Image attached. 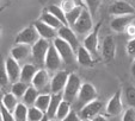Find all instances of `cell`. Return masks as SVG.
I'll return each instance as SVG.
<instances>
[{"mask_svg":"<svg viewBox=\"0 0 135 121\" xmlns=\"http://www.w3.org/2000/svg\"><path fill=\"white\" fill-rule=\"evenodd\" d=\"M81 86H83V83H81V80H80L79 76L74 73L69 74L67 84L64 89V93H62L64 100L67 101V102H69L71 104H73L74 102H75L78 95H79V91H80V89H81Z\"/></svg>","mask_w":135,"mask_h":121,"instance_id":"obj_1","label":"cell"},{"mask_svg":"<svg viewBox=\"0 0 135 121\" xmlns=\"http://www.w3.org/2000/svg\"><path fill=\"white\" fill-rule=\"evenodd\" d=\"M72 29L76 32V35L79 36H87L90 32H92V30L94 29L93 15L90 13V11L87 8H84V11L81 12V14L75 21V24L72 26Z\"/></svg>","mask_w":135,"mask_h":121,"instance_id":"obj_2","label":"cell"},{"mask_svg":"<svg viewBox=\"0 0 135 121\" xmlns=\"http://www.w3.org/2000/svg\"><path fill=\"white\" fill-rule=\"evenodd\" d=\"M97 97H98V93L93 84L89 83V82L83 83L81 89H80V91H79V95H78L75 102H74L76 109L80 111V109L84 106H86L87 103H90V102H92V101H94V100H97Z\"/></svg>","mask_w":135,"mask_h":121,"instance_id":"obj_3","label":"cell"},{"mask_svg":"<svg viewBox=\"0 0 135 121\" xmlns=\"http://www.w3.org/2000/svg\"><path fill=\"white\" fill-rule=\"evenodd\" d=\"M55 49L57 50L59 55L61 56L64 63L66 64H72L74 60H76V51L69 45L67 42L61 39L60 37H56L55 39L51 42Z\"/></svg>","mask_w":135,"mask_h":121,"instance_id":"obj_4","label":"cell"},{"mask_svg":"<svg viewBox=\"0 0 135 121\" xmlns=\"http://www.w3.org/2000/svg\"><path fill=\"white\" fill-rule=\"evenodd\" d=\"M51 43L49 40L43 39V38H40V39L31 46V56H32V59L35 60L36 64H40V65H44V59H46V56L48 53V50L50 48Z\"/></svg>","mask_w":135,"mask_h":121,"instance_id":"obj_5","label":"cell"},{"mask_svg":"<svg viewBox=\"0 0 135 121\" xmlns=\"http://www.w3.org/2000/svg\"><path fill=\"white\" fill-rule=\"evenodd\" d=\"M102 23H99L97 26H94L92 32H90L87 36H85L83 40V46L96 58L98 56V46H99V30Z\"/></svg>","mask_w":135,"mask_h":121,"instance_id":"obj_6","label":"cell"},{"mask_svg":"<svg viewBox=\"0 0 135 121\" xmlns=\"http://www.w3.org/2000/svg\"><path fill=\"white\" fill-rule=\"evenodd\" d=\"M41 37L38 35L37 30L35 29V26L30 25L18 32V35L16 36L15 42L16 44H25V45L32 46Z\"/></svg>","mask_w":135,"mask_h":121,"instance_id":"obj_7","label":"cell"},{"mask_svg":"<svg viewBox=\"0 0 135 121\" xmlns=\"http://www.w3.org/2000/svg\"><path fill=\"white\" fill-rule=\"evenodd\" d=\"M64 60H62L61 56L59 55L57 50L55 49V46L53 45L51 43L50 48L48 50V53L46 56V59H44V68L47 69L48 71H53V73H56L59 71L60 68H61Z\"/></svg>","mask_w":135,"mask_h":121,"instance_id":"obj_8","label":"cell"},{"mask_svg":"<svg viewBox=\"0 0 135 121\" xmlns=\"http://www.w3.org/2000/svg\"><path fill=\"white\" fill-rule=\"evenodd\" d=\"M103 109V102L100 100H94L86 106H84L79 111V115L81 120H93L97 115H99Z\"/></svg>","mask_w":135,"mask_h":121,"instance_id":"obj_9","label":"cell"},{"mask_svg":"<svg viewBox=\"0 0 135 121\" xmlns=\"http://www.w3.org/2000/svg\"><path fill=\"white\" fill-rule=\"evenodd\" d=\"M69 74L65 70H59L54 74V76L51 77L50 82V91L51 94H62L64 89L67 84Z\"/></svg>","mask_w":135,"mask_h":121,"instance_id":"obj_10","label":"cell"},{"mask_svg":"<svg viewBox=\"0 0 135 121\" xmlns=\"http://www.w3.org/2000/svg\"><path fill=\"white\" fill-rule=\"evenodd\" d=\"M57 37H60L61 39H64L65 42H67L75 51L79 49V46H80L79 38H78L76 32L71 28V26L62 25L61 28L57 30Z\"/></svg>","mask_w":135,"mask_h":121,"instance_id":"obj_11","label":"cell"},{"mask_svg":"<svg viewBox=\"0 0 135 121\" xmlns=\"http://www.w3.org/2000/svg\"><path fill=\"white\" fill-rule=\"evenodd\" d=\"M108 115L110 116H117L123 111V101H122V90H117L114 95L110 97L109 102L105 107Z\"/></svg>","mask_w":135,"mask_h":121,"instance_id":"obj_12","label":"cell"},{"mask_svg":"<svg viewBox=\"0 0 135 121\" xmlns=\"http://www.w3.org/2000/svg\"><path fill=\"white\" fill-rule=\"evenodd\" d=\"M109 13L114 17L118 15H128V14H135V8L130 5L129 3L124 0H116L110 5Z\"/></svg>","mask_w":135,"mask_h":121,"instance_id":"obj_13","label":"cell"},{"mask_svg":"<svg viewBox=\"0 0 135 121\" xmlns=\"http://www.w3.org/2000/svg\"><path fill=\"white\" fill-rule=\"evenodd\" d=\"M5 69L7 73L8 77H10L11 83H15L21 81V74H22V67L19 64L18 60H16L15 58H12L11 56H8L5 59Z\"/></svg>","mask_w":135,"mask_h":121,"instance_id":"obj_14","label":"cell"},{"mask_svg":"<svg viewBox=\"0 0 135 121\" xmlns=\"http://www.w3.org/2000/svg\"><path fill=\"white\" fill-rule=\"evenodd\" d=\"M50 82H51V78H50V75H49V71L46 68H41V69H38L37 73H36L31 86H33L40 91H42L48 86L50 87Z\"/></svg>","mask_w":135,"mask_h":121,"instance_id":"obj_15","label":"cell"},{"mask_svg":"<svg viewBox=\"0 0 135 121\" xmlns=\"http://www.w3.org/2000/svg\"><path fill=\"white\" fill-rule=\"evenodd\" d=\"M135 20V14H128V15H118V17H114L111 20L110 26L111 30L115 32H126L127 28Z\"/></svg>","mask_w":135,"mask_h":121,"instance_id":"obj_16","label":"cell"},{"mask_svg":"<svg viewBox=\"0 0 135 121\" xmlns=\"http://www.w3.org/2000/svg\"><path fill=\"white\" fill-rule=\"evenodd\" d=\"M32 25L35 26V29L37 30L40 37L43 38V39H47V40L50 42V40H54L56 37H57V30H55L54 28L49 26L48 24L41 21L40 19L36 20V21H33Z\"/></svg>","mask_w":135,"mask_h":121,"instance_id":"obj_17","label":"cell"},{"mask_svg":"<svg viewBox=\"0 0 135 121\" xmlns=\"http://www.w3.org/2000/svg\"><path fill=\"white\" fill-rule=\"evenodd\" d=\"M102 56L105 60L110 62L116 56V43L114 36H107L102 43Z\"/></svg>","mask_w":135,"mask_h":121,"instance_id":"obj_18","label":"cell"},{"mask_svg":"<svg viewBox=\"0 0 135 121\" xmlns=\"http://www.w3.org/2000/svg\"><path fill=\"white\" fill-rule=\"evenodd\" d=\"M10 56L18 62L25 60L31 56V46L25 44H16L10 50Z\"/></svg>","mask_w":135,"mask_h":121,"instance_id":"obj_19","label":"cell"},{"mask_svg":"<svg viewBox=\"0 0 135 121\" xmlns=\"http://www.w3.org/2000/svg\"><path fill=\"white\" fill-rule=\"evenodd\" d=\"M37 67L33 63H25L22 67V74H21V81L26 84H31L32 80L37 73Z\"/></svg>","mask_w":135,"mask_h":121,"instance_id":"obj_20","label":"cell"},{"mask_svg":"<svg viewBox=\"0 0 135 121\" xmlns=\"http://www.w3.org/2000/svg\"><path fill=\"white\" fill-rule=\"evenodd\" d=\"M76 62L83 67H92L94 63V58L83 45L76 50Z\"/></svg>","mask_w":135,"mask_h":121,"instance_id":"obj_21","label":"cell"},{"mask_svg":"<svg viewBox=\"0 0 135 121\" xmlns=\"http://www.w3.org/2000/svg\"><path fill=\"white\" fill-rule=\"evenodd\" d=\"M64 101V95L62 94H51V100H50V104L48 107L46 115L49 119H55L56 118V113L59 109L61 102Z\"/></svg>","mask_w":135,"mask_h":121,"instance_id":"obj_22","label":"cell"},{"mask_svg":"<svg viewBox=\"0 0 135 121\" xmlns=\"http://www.w3.org/2000/svg\"><path fill=\"white\" fill-rule=\"evenodd\" d=\"M40 94H41V91L38 90V89H36L33 86H29L26 93L24 94V96L22 97V102H23L24 104H26L28 107H32L33 104H35L37 97L40 96Z\"/></svg>","mask_w":135,"mask_h":121,"instance_id":"obj_23","label":"cell"},{"mask_svg":"<svg viewBox=\"0 0 135 121\" xmlns=\"http://www.w3.org/2000/svg\"><path fill=\"white\" fill-rule=\"evenodd\" d=\"M18 100H19V98L16 95H13L11 91H6V93H4V96H3V98H1V104H3L7 111L13 113V111H15L16 107L19 103Z\"/></svg>","mask_w":135,"mask_h":121,"instance_id":"obj_24","label":"cell"},{"mask_svg":"<svg viewBox=\"0 0 135 121\" xmlns=\"http://www.w3.org/2000/svg\"><path fill=\"white\" fill-rule=\"evenodd\" d=\"M40 20H41V21H43V23H46V24H48L49 26L54 28L55 30H59V29L64 25V24H62L54 14H51L48 10H46L43 13H42L41 17H40Z\"/></svg>","mask_w":135,"mask_h":121,"instance_id":"obj_25","label":"cell"},{"mask_svg":"<svg viewBox=\"0 0 135 121\" xmlns=\"http://www.w3.org/2000/svg\"><path fill=\"white\" fill-rule=\"evenodd\" d=\"M50 100H51V94L41 93L40 96L37 97V100H36V102H35L33 106H35L36 108L41 109V111L44 112V113H47L48 107H49V104H50Z\"/></svg>","mask_w":135,"mask_h":121,"instance_id":"obj_26","label":"cell"},{"mask_svg":"<svg viewBox=\"0 0 135 121\" xmlns=\"http://www.w3.org/2000/svg\"><path fill=\"white\" fill-rule=\"evenodd\" d=\"M29 86H31V84H26V83H24V82H22V81H18V82L12 83V86H11V88H10V91L13 95L17 96L18 98H22L24 96V94L26 93V90H28Z\"/></svg>","mask_w":135,"mask_h":121,"instance_id":"obj_27","label":"cell"},{"mask_svg":"<svg viewBox=\"0 0 135 121\" xmlns=\"http://www.w3.org/2000/svg\"><path fill=\"white\" fill-rule=\"evenodd\" d=\"M28 112L29 107L24 104L23 102H19L16 109L13 111V116L16 121H28Z\"/></svg>","mask_w":135,"mask_h":121,"instance_id":"obj_28","label":"cell"},{"mask_svg":"<svg viewBox=\"0 0 135 121\" xmlns=\"http://www.w3.org/2000/svg\"><path fill=\"white\" fill-rule=\"evenodd\" d=\"M85 7H81V6H76L75 8H73L72 11H69L68 13H66V19H67V24L68 26H73L75 24V21L78 20V18L80 17L81 12L84 11Z\"/></svg>","mask_w":135,"mask_h":121,"instance_id":"obj_29","label":"cell"},{"mask_svg":"<svg viewBox=\"0 0 135 121\" xmlns=\"http://www.w3.org/2000/svg\"><path fill=\"white\" fill-rule=\"evenodd\" d=\"M10 86H12V83H11L10 77H8L7 73H6L5 65H0V89L4 93H6L5 90H7Z\"/></svg>","mask_w":135,"mask_h":121,"instance_id":"obj_30","label":"cell"},{"mask_svg":"<svg viewBox=\"0 0 135 121\" xmlns=\"http://www.w3.org/2000/svg\"><path fill=\"white\" fill-rule=\"evenodd\" d=\"M71 111H72V104L69 103V102H67V101L64 100L61 102V104H60L59 109H57V113H56L55 119H57L59 121L64 120V119L71 113Z\"/></svg>","mask_w":135,"mask_h":121,"instance_id":"obj_31","label":"cell"},{"mask_svg":"<svg viewBox=\"0 0 135 121\" xmlns=\"http://www.w3.org/2000/svg\"><path fill=\"white\" fill-rule=\"evenodd\" d=\"M47 10H48L49 12L51 13V14L55 15V17L57 18V19H59L60 21L64 24V25H68V24H67V19H66V13L62 11V8L60 7V6H57V5H50L48 8H47Z\"/></svg>","mask_w":135,"mask_h":121,"instance_id":"obj_32","label":"cell"},{"mask_svg":"<svg viewBox=\"0 0 135 121\" xmlns=\"http://www.w3.org/2000/svg\"><path fill=\"white\" fill-rule=\"evenodd\" d=\"M46 116V113L42 112L41 109L36 108L35 106L29 107L28 112V121H41Z\"/></svg>","mask_w":135,"mask_h":121,"instance_id":"obj_33","label":"cell"},{"mask_svg":"<svg viewBox=\"0 0 135 121\" xmlns=\"http://www.w3.org/2000/svg\"><path fill=\"white\" fill-rule=\"evenodd\" d=\"M124 96L127 100V103L129 107H134L135 108V87L129 84L124 88Z\"/></svg>","mask_w":135,"mask_h":121,"instance_id":"obj_34","label":"cell"},{"mask_svg":"<svg viewBox=\"0 0 135 121\" xmlns=\"http://www.w3.org/2000/svg\"><path fill=\"white\" fill-rule=\"evenodd\" d=\"M85 1V5H86V8L90 11L92 15L96 14V12L98 11L99 6L102 5V1L103 0H84Z\"/></svg>","mask_w":135,"mask_h":121,"instance_id":"obj_35","label":"cell"},{"mask_svg":"<svg viewBox=\"0 0 135 121\" xmlns=\"http://www.w3.org/2000/svg\"><path fill=\"white\" fill-rule=\"evenodd\" d=\"M76 4L74 3L73 0H61V3H60V7L62 8L65 13H68L69 11H72L73 8L76 7Z\"/></svg>","mask_w":135,"mask_h":121,"instance_id":"obj_36","label":"cell"},{"mask_svg":"<svg viewBox=\"0 0 135 121\" xmlns=\"http://www.w3.org/2000/svg\"><path fill=\"white\" fill-rule=\"evenodd\" d=\"M122 121H135V108L129 107L124 111L122 115Z\"/></svg>","mask_w":135,"mask_h":121,"instance_id":"obj_37","label":"cell"},{"mask_svg":"<svg viewBox=\"0 0 135 121\" xmlns=\"http://www.w3.org/2000/svg\"><path fill=\"white\" fill-rule=\"evenodd\" d=\"M126 51H127V53L130 57H133V58L135 57V37L130 38V39L128 40L127 45H126Z\"/></svg>","mask_w":135,"mask_h":121,"instance_id":"obj_38","label":"cell"},{"mask_svg":"<svg viewBox=\"0 0 135 121\" xmlns=\"http://www.w3.org/2000/svg\"><path fill=\"white\" fill-rule=\"evenodd\" d=\"M1 115H3V121H16L15 116H13V113L5 108V107H1V111H0Z\"/></svg>","mask_w":135,"mask_h":121,"instance_id":"obj_39","label":"cell"},{"mask_svg":"<svg viewBox=\"0 0 135 121\" xmlns=\"http://www.w3.org/2000/svg\"><path fill=\"white\" fill-rule=\"evenodd\" d=\"M61 121H81V118H80V115L76 113L74 109H72L71 113H69L68 115Z\"/></svg>","mask_w":135,"mask_h":121,"instance_id":"obj_40","label":"cell"},{"mask_svg":"<svg viewBox=\"0 0 135 121\" xmlns=\"http://www.w3.org/2000/svg\"><path fill=\"white\" fill-rule=\"evenodd\" d=\"M126 33H127V35L129 36L130 38H134L135 37V20L127 28V30H126Z\"/></svg>","mask_w":135,"mask_h":121,"instance_id":"obj_41","label":"cell"},{"mask_svg":"<svg viewBox=\"0 0 135 121\" xmlns=\"http://www.w3.org/2000/svg\"><path fill=\"white\" fill-rule=\"evenodd\" d=\"M130 73H132V76L135 78V57L133 58V62L130 64Z\"/></svg>","mask_w":135,"mask_h":121,"instance_id":"obj_42","label":"cell"},{"mask_svg":"<svg viewBox=\"0 0 135 121\" xmlns=\"http://www.w3.org/2000/svg\"><path fill=\"white\" fill-rule=\"evenodd\" d=\"M93 121H109V120H108L105 116H103V115H100L99 114V115H97L96 118L93 119Z\"/></svg>","mask_w":135,"mask_h":121,"instance_id":"obj_43","label":"cell"},{"mask_svg":"<svg viewBox=\"0 0 135 121\" xmlns=\"http://www.w3.org/2000/svg\"><path fill=\"white\" fill-rule=\"evenodd\" d=\"M73 1H74V3H75L78 6H81V7H85V8H86V5H85V1H84V0H73Z\"/></svg>","mask_w":135,"mask_h":121,"instance_id":"obj_44","label":"cell"},{"mask_svg":"<svg viewBox=\"0 0 135 121\" xmlns=\"http://www.w3.org/2000/svg\"><path fill=\"white\" fill-rule=\"evenodd\" d=\"M3 96H4V91L0 89V101H1V98H3Z\"/></svg>","mask_w":135,"mask_h":121,"instance_id":"obj_45","label":"cell"},{"mask_svg":"<svg viewBox=\"0 0 135 121\" xmlns=\"http://www.w3.org/2000/svg\"><path fill=\"white\" fill-rule=\"evenodd\" d=\"M41 121H49V118H48V116H47V115H46V116H44V118H43V119H42V120H41Z\"/></svg>","mask_w":135,"mask_h":121,"instance_id":"obj_46","label":"cell"},{"mask_svg":"<svg viewBox=\"0 0 135 121\" xmlns=\"http://www.w3.org/2000/svg\"><path fill=\"white\" fill-rule=\"evenodd\" d=\"M49 121H59L57 119H49Z\"/></svg>","mask_w":135,"mask_h":121,"instance_id":"obj_47","label":"cell"},{"mask_svg":"<svg viewBox=\"0 0 135 121\" xmlns=\"http://www.w3.org/2000/svg\"><path fill=\"white\" fill-rule=\"evenodd\" d=\"M0 121H3V115H1V113H0Z\"/></svg>","mask_w":135,"mask_h":121,"instance_id":"obj_48","label":"cell"},{"mask_svg":"<svg viewBox=\"0 0 135 121\" xmlns=\"http://www.w3.org/2000/svg\"><path fill=\"white\" fill-rule=\"evenodd\" d=\"M1 107H3V104H1V101H0V111H1Z\"/></svg>","mask_w":135,"mask_h":121,"instance_id":"obj_49","label":"cell"},{"mask_svg":"<svg viewBox=\"0 0 135 121\" xmlns=\"http://www.w3.org/2000/svg\"><path fill=\"white\" fill-rule=\"evenodd\" d=\"M81 121H93V120H81Z\"/></svg>","mask_w":135,"mask_h":121,"instance_id":"obj_50","label":"cell"},{"mask_svg":"<svg viewBox=\"0 0 135 121\" xmlns=\"http://www.w3.org/2000/svg\"><path fill=\"white\" fill-rule=\"evenodd\" d=\"M0 36H1V28H0Z\"/></svg>","mask_w":135,"mask_h":121,"instance_id":"obj_51","label":"cell"}]
</instances>
